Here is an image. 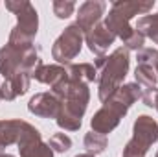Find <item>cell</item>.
Returning <instances> with one entry per match:
<instances>
[{
	"label": "cell",
	"mask_w": 158,
	"mask_h": 157,
	"mask_svg": "<svg viewBox=\"0 0 158 157\" xmlns=\"http://www.w3.org/2000/svg\"><path fill=\"white\" fill-rule=\"evenodd\" d=\"M153 107L158 109V91H156V94H155V100H153Z\"/></svg>",
	"instance_id": "603a6c76"
},
{
	"label": "cell",
	"mask_w": 158,
	"mask_h": 157,
	"mask_svg": "<svg viewBox=\"0 0 158 157\" xmlns=\"http://www.w3.org/2000/svg\"><path fill=\"white\" fill-rule=\"evenodd\" d=\"M48 144H50V148H52L53 152L63 154V152H68V150L72 148V139H70L66 133H55V135L50 137Z\"/></svg>",
	"instance_id": "ffe728a7"
},
{
	"label": "cell",
	"mask_w": 158,
	"mask_h": 157,
	"mask_svg": "<svg viewBox=\"0 0 158 157\" xmlns=\"http://www.w3.org/2000/svg\"><path fill=\"white\" fill-rule=\"evenodd\" d=\"M76 157H94L92 154H79V155H76Z\"/></svg>",
	"instance_id": "cb8c5ba5"
},
{
	"label": "cell",
	"mask_w": 158,
	"mask_h": 157,
	"mask_svg": "<svg viewBox=\"0 0 158 157\" xmlns=\"http://www.w3.org/2000/svg\"><path fill=\"white\" fill-rule=\"evenodd\" d=\"M52 92L61 100V113L55 120L57 126L66 129V131L79 129L81 118L85 115L88 100H90L88 85L83 81H77V79L66 78L59 85H55L52 89Z\"/></svg>",
	"instance_id": "6da1fadb"
},
{
	"label": "cell",
	"mask_w": 158,
	"mask_h": 157,
	"mask_svg": "<svg viewBox=\"0 0 158 157\" xmlns=\"http://www.w3.org/2000/svg\"><path fill=\"white\" fill-rule=\"evenodd\" d=\"M153 6H155V0L153 2H131V0L114 2L103 24L116 37H119L123 43H127L136 34V28H132L129 24V20L138 13H147L149 9H153Z\"/></svg>",
	"instance_id": "277c9868"
},
{
	"label": "cell",
	"mask_w": 158,
	"mask_h": 157,
	"mask_svg": "<svg viewBox=\"0 0 158 157\" xmlns=\"http://www.w3.org/2000/svg\"><path fill=\"white\" fill-rule=\"evenodd\" d=\"M74 9H76V4L70 2V0H55V2H53V13H55L59 19L70 17Z\"/></svg>",
	"instance_id": "7402d4cb"
},
{
	"label": "cell",
	"mask_w": 158,
	"mask_h": 157,
	"mask_svg": "<svg viewBox=\"0 0 158 157\" xmlns=\"http://www.w3.org/2000/svg\"><path fill=\"white\" fill-rule=\"evenodd\" d=\"M30 79L31 76L24 70L15 72L11 78H7L0 85V98L4 100H15L17 96H22L30 89Z\"/></svg>",
	"instance_id": "4fadbf2b"
},
{
	"label": "cell",
	"mask_w": 158,
	"mask_h": 157,
	"mask_svg": "<svg viewBox=\"0 0 158 157\" xmlns=\"http://www.w3.org/2000/svg\"><path fill=\"white\" fill-rule=\"evenodd\" d=\"M28 109H30V113H33L37 117L57 120L59 113H61V100L53 92H39L30 100Z\"/></svg>",
	"instance_id": "30bf717a"
},
{
	"label": "cell",
	"mask_w": 158,
	"mask_h": 157,
	"mask_svg": "<svg viewBox=\"0 0 158 157\" xmlns=\"http://www.w3.org/2000/svg\"><path fill=\"white\" fill-rule=\"evenodd\" d=\"M136 83L143 89H151V87H156V70L153 67H147V65H138L136 67Z\"/></svg>",
	"instance_id": "ac0fdd59"
},
{
	"label": "cell",
	"mask_w": 158,
	"mask_h": 157,
	"mask_svg": "<svg viewBox=\"0 0 158 157\" xmlns=\"http://www.w3.org/2000/svg\"><path fill=\"white\" fill-rule=\"evenodd\" d=\"M26 128L28 122L24 120H0V154L9 144H19Z\"/></svg>",
	"instance_id": "5bb4252c"
},
{
	"label": "cell",
	"mask_w": 158,
	"mask_h": 157,
	"mask_svg": "<svg viewBox=\"0 0 158 157\" xmlns=\"http://www.w3.org/2000/svg\"><path fill=\"white\" fill-rule=\"evenodd\" d=\"M17 146L20 157H53V150L50 148V144L42 142L39 129H35L31 124H28Z\"/></svg>",
	"instance_id": "ba28073f"
},
{
	"label": "cell",
	"mask_w": 158,
	"mask_h": 157,
	"mask_svg": "<svg viewBox=\"0 0 158 157\" xmlns=\"http://www.w3.org/2000/svg\"><path fill=\"white\" fill-rule=\"evenodd\" d=\"M155 70H156V76H158V65H156V69H155Z\"/></svg>",
	"instance_id": "484cf974"
},
{
	"label": "cell",
	"mask_w": 158,
	"mask_h": 157,
	"mask_svg": "<svg viewBox=\"0 0 158 157\" xmlns=\"http://www.w3.org/2000/svg\"><path fill=\"white\" fill-rule=\"evenodd\" d=\"M0 157H15V155H9V154H0Z\"/></svg>",
	"instance_id": "d4e9b609"
},
{
	"label": "cell",
	"mask_w": 158,
	"mask_h": 157,
	"mask_svg": "<svg viewBox=\"0 0 158 157\" xmlns=\"http://www.w3.org/2000/svg\"><path fill=\"white\" fill-rule=\"evenodd\" d=\"M85 148H86V154H101L105 152L107 148V135H101V133H96V131H90L85 135Z\"/></svg>",
	"instance_id": "d6986e66"
},
{
	"label": "cell",
	"mask_w": 158,
	"mask_h": 157,
	"mask_svg": "<svg viewBox=\"0 0 158 157\" xmlns=\"http://www.w3.org/2000/svg\"><path fill=\"white\" fill-rule=\"evenodd\" d=\"M33 78L37 81H40V83L50 85L53 89L55 85H59L61 81H64L68 78V70L64 67H61V65H40L35 70Z\"/></svg>",
	"instance_id": "9a60e30c"
},
{
	"label": "cell",
	"mask_w": 158,
	"mask_h": 157,
	"mask_svg": "<svg viewBox=\"0 0 158 157\" xmlns=\"http://www.w3.org/2000/svg\"><path fill=\"white\" fill-rule=\"evenodd\" d=\"M105 13V4L99 0H88L79 6L77 11V24L83 34H88L96 24L101 22V17Z\"/></svg>",
	"instance_id": "8fae6325"
},
{
	"label": "cell",
	"mask_w": 158,
	"mask_h": 157,
	"mask_svg": "<svg viewBox=\"0 0 158 157\" xmlns=\"http://www.w3.org/2000/svg\"><path fill=\"white\" fill-rule=\"evenodd\" d=\"M156 157H158V152H156Z\"/></svg>",
	"instance_id": "4316f807"
},
{
	"label": "cell",
	"mask_w": 158,
	"mask_h": 157,
	"mask_svg": "<svg viewBox=\"0 0 158 157\" xmlns=\"http://www.w3.org/2000/svg\"><path fill=\"white\" fill-rule=\"evenodd\" d=\"M85 41H86L90 52H94L96 56L101 57V56L109 50V46L116 41V35H114L103 22H99V24H96L88 34H85Z\"/></svg>",
	"instance_id": "7c38bea8"
},
{
	"label": "cell",
	"mask_w": 158,
	"mask_h": 157,
	"mask_svg": "<svg viewBox=\"0 0 158 157\" xmlns=\"http://www.w3.org/2000/svg\"><path fill=\"white\" fill-rule=\"evenodd\" d=\"M158 141V124L155 118L142 115L134 122L132 128V139L127 142L123 157H143L149 148Z\"/></svg>",
	"instance_id": "8992f818"
},
{
	"label": "cell",
	"mask_w": 158,
	"mask_h": 157,
	"mask_svg": "<svg viewBox=\"0 0 158 157\" xmlns=\"http://www.w3.org/2000/svg\"><path fill=\"white\" fill-rule=\"evenodd\" d=\"M138 65H147V67L156 69L158 50H155V48H142V50H138Z\"/></svg>",
	"instance_id": "44dd1931"
},
{
	"label": "cell",
	"mask_w": 158,
	"mask_h": 157,
	"mask_svg": "<svg viewBox=\"0 0 158 157\" xmlns=\"http://www.w3.org/2000/svg\"><path fill=\"white\" fill-rule=\"evenodd\" d=\"M6 7L17 15V26L11 30L7 43L15 46H22V48L31 46L33 37L37 35V28H39V17H37L35 7L24 0H19V2L7 0Z\"/></svg>",
	"instance_id": "5b68a950"
},
{
	"label": "cell",
	"mask_w": 158,
	"mask_h": 157,
	"mask_svg": "<svg viewBox=\"0 0 158 157\" xmlns=\"http://www.w3.org/2000/svg\"><path fill=\"white\" fill-rule=\"evenodd\" d=\"M143 89L138 83H125L121 85L118 91L105 102V105L94 115L92 118V131L107 135L112 129H116L119 124V120L125 117V113L129 111V107L142 98Z\"/></svg>",
	"instance_id": "7a4b0ae2"
},
{
	"label": "cell",
	"mask_w": 158,
	"mask_h": 157,
	"mask_svg": "<svg viewBox=\"0 0 158 157\" xmlns=\"http://www.w3.org/2000/svg\"><path fill=\"white\" fill-rule=\"evenodd\" d=\"M99 67V100L107 102L123 83L129 70V50L127 48H116L110 56H101L96 59V65Z\"/></svg>",
	"instance_id": "3957f363"
},
{
	"label": "cell",
	"mask_w": 158,
	"mask_h": 157,
	"mask_svg": "<svg viewBox=\"0 0 158 157\" xmlns=\"http://www.w3.org/2000/svg\"><path fill=\"white\" fill-rule=\"evenodd\" d=\"M83 39H85V34L81 32V28H79L77 24L68 26L57 37V41L53 43V48H52L53 59L59 61V63H70L79 52H81Z\"/></svg>",
	"instance_id": "52a82bcc"
},
{
	"label": "cell",
	"mask_w": 158,
	"mask_h": 157,
	"mask_svg": "<svg viewBox=\"0 0 158 157\" xmlns=\"http://www.w3.org/2000/svg\"><path fill=\"white\" fill-rule=\"evenodd\" d=\"M136 32L142 34L143 37H149L158 44V13L156 15H145L138 20Z\"/></svg>",
	"instance_id": "e0dca14e"
},
{
	"label": "cell",
	"mask_w": 158,
	"mask_h": 157,
	"mask_svg": "<svg viewBox=\"0 0 158 157\" xmlns=\"http://www.w3.org/2000/svg\"><path fill=\"white\" fill-rule=\"evenodd\" d=\"M28 48L30 46L22 48V46L9 44V43L4 48H0V74L6 79L11 78L19 70H24V56H26Z\"/></svg>",
	"instance_id": "9c48e42d"
},
{
	"label": "cell",
	"mask_w": 158,
	"mask_h": 157,
	"mask_svg": "<svg viewBox=\"0 0 158 157\" xmlns=\"http://www.w3.org/2000/svg\"><path fill=\"white\" fill-rule=\"evenodd\" d=\"M68 78L77 79V81H83V83H90L96 79V74H98V69L90 63H79V65H70L68 69Z\"/></svg>",
	"instance_id": "2e32d148"
}]
</instances>
